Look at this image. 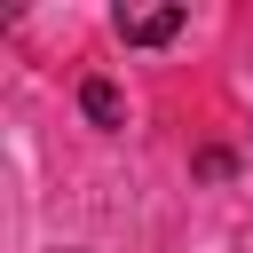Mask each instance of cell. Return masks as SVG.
<instances>
[{
	"instance_id": "6da1fadb",
	"label": "cell",
	"mask_w": 253,
	"mask_h": 253,
	"mask_svg": "<svg viewBox=\"0 0 253 253\" xmlns=\"http://www.w3.org/2000/svg\"><path fill=\"white\" fill-rule=\"evenodd\" d=\"M182 24H190L182 8H119V40L126 47H166Z\"/></svg>"
},
{
	"instance_id": "7a4b0ae2",
	"label": "cell",
	"mask_w": 253,
	"mask_h": 253,
	"mask_svg": "<svg viewBox=\"0 0 253 253\" xmlns=\"http://www.w3.org/2000/svg\"><path fill=\"white\" fill-rule=\"evenodd\" d=\"M79 111H87L95 126H126V103H119L111 79H79Z\"/></svg>"
}]
</instances>
